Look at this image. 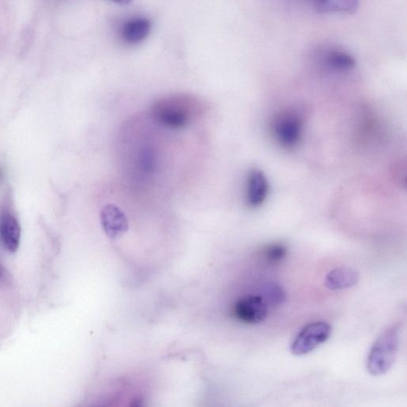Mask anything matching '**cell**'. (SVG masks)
Masks as SVG:
<instances>
[{"instance_id": "cell-1", "label": "cell", "mask_w": 407, "mask_h": 407, "mask_svg": "<svg viewBox=\"0 0 407 407\" xmlns=\"http://www.w3.org/2000/svg\"><path fill=\"white\" fill-rule=\"evenodd\" d=\"M202 104L186 95L163 97L152 104L151 116L158 123L171 130H182L199 118Z\"/></svg>"}, {"instance_id": "cell-2", "label": "cell", "mask_w": 407, "mask_h": 407, "mask_svg": "<svg viewBox=\"0 0 407 407\" xmlns=\"http://www.w3.org/2000/svg\"><path fill=\"white\" fill-rule=\"evenodd\" d=\"M399 341V325L391 326L382 332L367 356V369L371 375H384L391 369L398 355Z\"/></svg>"}, {"instance_id": "cell-3", "label": "cell", "mask_w": 407, "mask_h": 407, "mask_svg": "<svg viewBox=\"0 0 407 407\" xmlns=\"http://www.w3.org/2000/svg\"><path fill=\"white\" fill-rule=\"evenodd\" d=\"M332 326L325 321L312 322L302 328L291 345V352L295 356L310 354L330 339Z\"/></svg>"}, {"instance_id": "cell-4", "label": "cell", "mask_w": 407, "mask_h": 407, "mask_svg": "<svg viewBox=\"0 0 407 407\" xmlns=\"http://www.w3.org/2000/svg\"><path fill=\"white\" fill-rule=\"evenodd\" d=\"M304 123V118L297 112L280 113L272 123V131L276 140L282 147H295L301 140Z\"/></svg>"}, {"instance_id": "cell-5", "label": "cell", "mask_w": 407, "mask_h": 407, "mask_svg": "<svg viewBox=\"0 0 407 407\" xmlns=\"http://www.w3.org/2000/svg\"><path fill=\"white\" fill-rule=\"evenodd\" d=\"M233 311L243 323L257 325L267 319L268 306L261 295H247L237 301Z\"/></svg>"}, {"instance_id": "cell-6", "label": "cell", "mask_w": 407, "mask_h": 407, "mask_svg": "<svg viewBox=\"0 0 407 407\" xmlns=\"http://www.w3.org/2000/svg\"><path fill=\"white\" fill-rule=\"evenodd\" d=\"M100 217L103 230L111 239H117L128 230L126 215L113 204H108L103 207Z\"/></svg>"}, {"instance_id": "cell-7", "label": "cell", "mask_w": 407, "mask_h": 407, "mask_svg": "<svg viewBox=\"0 0 407 407\" xmlns=\"http://www.w3.org/2000/svg\"><path fill=\"white\" fill-rule=\"evenodd\" d=\"M269 185L262 171L253 169L248 173L246 186V201L251 207H258L267 199Z\"/></svg>"}, {"instance_id": "cell-8", "label": "cell", "mask_w": 407, "mask_h": 407, "mask_svg": "<svg viewBox=\"0 0 407 407\" xmlns=\"http://www.w3.org/2000/svg\"><path fill=\"white\" fill-rule=\"evenodd\" d=\"M21 227L16 218L11 214L3 215L0 219V240L10 252L18 249L21 243Z\"/></svg>"}, {"instance_id": "cell-9", "label": "cell", "mask_w": 407, "mask_h": 407, "mask_svg": "<svg viewBox=\"0 0 407 407\" xmlns=\"http://www.w3.org/2000/svg\"><path fill=\"white\" fill-rule=\"evenodd\" d=\"M360 280L359 273L351 267H340L329 272L325 284L332 291L349 289Z\"/></svg>"}, {"instance_id": "cell-10", "label": "cell", "mask_w": 407, "mask_h": 407, "mask_svg": "<svg viewBox=\"0 0 407 407\" xmlns=\"http://www.w3.org/2000/svg\"><path fill=\"white\" fill-rule=\"evenodd\" d=\"M151 22L145 18H136L128 21L123 28V37L129 44H138L150 34Z\"/></svg>"}, {"instance_id": "cell-11", "label": "cell", "mask_w": 407, "mask_h": 407, "mask_svg": "<svg viewBox=\"0 0 407 407\" xmlns=\"http://www.w3.org/2000/svg\"><path fill=\"white\" fill-rule=\"evenodd\" d=\"M314 2L320 12L335 14H354L360 5V0H314Z\"/></svg>"}, {"instance_id": "cell-12", "label": "cell", "mask_w": 407, "mask_h": 407, "mask_svg": "<svg viewBox=\"0 0 407 407\" xmlns=\"http://www.w3.org/2000/svg\"><path fill=\"white\" fill-rule=\"evenodd\" d=\"M325 62L326 66L336 71H349L356 66L355 58L350 53L334 49L326 53Z\"/></svg>"}, {"instance_id": "cell-13", "label": "cell", "mask_w": 407, "mask_h": 407, "mask_svg": "<svg viewBox=\"0 0 407 407\" xmlns=\"http://www.w3.org/2000/svg\"><path fill=\"white\" fill-rule=\"evenodd\" d=\"M264 299L272 306H279L284 304L286 300V295L284 289L279 285L275 284H267L262 291Z\"/></svg>"}, {"instance_id": "cell-14", "label": "cell", "mask_w": 407, "mask_h": 407, "mask_svg": "<svg viewBox=\"0 0 407 407\" xmlns=\"http://www.w3.org/2000/svg\"><path fill=\"white\" fill-rule=\"evenodd\" d=\"M262 255L268 264H278L285 260L287 248L282 244L271 245L265 248Z\"/></svg>"}, {"instance_id": "cell-15", "label": "cell", "mask_w": 407, "mask_h": 407, "mask_svg": "<svg viewBox=\"0 0 407 407\" xmlns=\"http://www.w3.org/2000/svg\"><path fill=\"white\" fill-rule=\"evenodd\" d=\"M113 1L121 5H127L132 2V0H113Z\"/></svg>"}]
</instances>
